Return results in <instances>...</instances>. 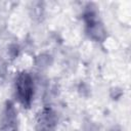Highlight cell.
<instances>
[{
    "instance_id": "6da1fadb",
    "label": "cell",
    "mask_w": 131,
    "mask_h": 131,
    "mask_svg": "<svg viewBox=\"0 0 131 131\" xmlns=\"http://www.w3.org/2000/svg\"><path fill=\"white\" fill-rule=\"evenodd\" d=\"M95 8L96 7L92 4H89L88 7H86V10L83 14L85 29L88 37L91 38L93 41L103 42L106 39L107 34L105 27Z\"/></svg>"
},
{
    "instance_id": "7a4b0ae2",
    "label": "cell",
    "mask_w": 131,
    "mask_h": 131,
    "mask_svg": "<svg viewBox=\"0 0 131 131\" xmlns=\"http://www.w3.org/2000/svg\"><path fill=\"white\" fill-rule=\"evenodd\" d=\"M15 95L18 102L26 108L32 104L34 97V81L28 72H21L15 79Z\"/></svg>"
},
{
    "instance_id": "3957f363",
    "label": "cell",
    "mask_w": 131,
    "mask_h": 131,
    "mask_svg": "<svg viewBox=\"0 0 131 131\" xmlns=\"http://www.w3.org/2000/svg\"><path fill=\"white\" fill-rule=\"evenodd\" d=\"M0 131H17V112L11 101H7L1 117Z\"/></svg>"
},
{
    "instance_id": "277c9868",
    "label": "cell",
    "mask_w": 131,
    "mask_h": 131,
    "mask_svg": "<svg viewBox=\"0 0 131 131\" xmlns=\"http://www.w3.org/2000/svg\"><path fill=\"white\" fill-rule=\"evenodd\" d=\"M56 123L55 113L51 108H44L37 121V131H54Z\"/></svg>"
}]
</instances>
